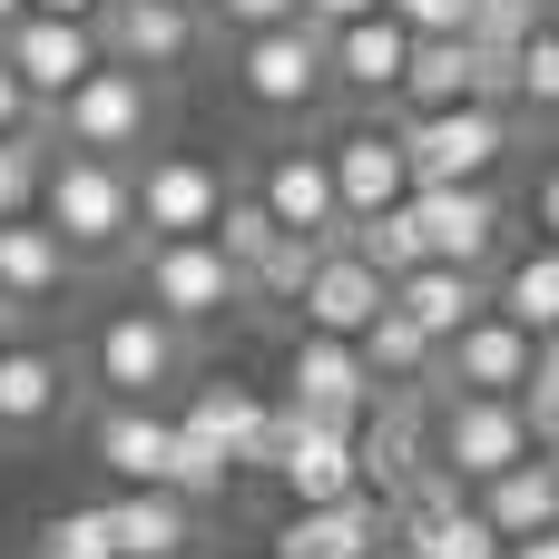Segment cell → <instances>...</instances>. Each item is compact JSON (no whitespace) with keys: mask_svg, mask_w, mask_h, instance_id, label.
I'll use <instances>...</instances> for the list:
<instances>
[{"mask_svg":"<svg viewBox=\"0 0 559 559\" xmlns=\"http://www.w3.org/2000/svg\"><path fill=\"white\" fill-rule=\"evenodd\" d=\"M0 59L20 69V88H29L39 108H59V98L98 69V29H88V20H59V10H20V20L0 29Z\"/></svg>","mask_w":559,"mask_h":559,"instance_id":"7c38bea8","label":"cell"},{"mask_svg":"<svg viewBox=\"0 0 559 559\" xmlns=\"http://www.w3.org/2000/svg\"><path fill=\"white\" fill-rule=\"evenodd\" d=\"M501 559H559V521H550V531H521V540H501Z\"/></svg>","mask_w":559,"mask_h":559,"instance_id":"b9f144b4","label":"cell"},{"mask_svg":"<svg viewBox=\"0 0 559 559\" xmlns=\"http://www.w3.org/2000/svg\"><path fill=\"white\" fill-rule=\"evenodd\" d=\"M403 167L413 187H472L511 157V108H481V98H452V108H403Z\"/></svg>","mask_w":559,"mask_h":559,"instance_id":"3957f363","label":"cell"},{"mask_svg":"<svg viewBox=\"0 0 559 559\" xmlns=\"http://www.w3.org/2000/svg\"><path fill=\"white\" fill-rule=\"evenodd\" d=\"M373 559H423V550L413 540H373Z\"/></svg>","mask_w":559,"mask_h":559,"instance_id":"bcb514c9","label":"cell"},{"mask_svg":"<svg viewBox=\"0 0 559 559\" xmlns=\"http://www.w3.org/2000/svg\"><path fill=\"white\" fill-rule=\"evenodd\" d=\"M383 305H393V285H383L344 236H334V246H314V275H305V295H295V314H305L314 334H364Z\"/></svg>","mask_w":559,"mask_h":559,"instance_id":"2e32d148","label":"cell"},{"mask_svg":"<svg viewBox=\"0 0 559 559\" xmlns=\"http://www.w3.org/2000/svg\"><path fill=\"white\" fill-rule=\"evenodd\" d=\"M29 559H118V540H108V501H88V511H49L39 540H29Z\"/></svg>","mask_w":559,"mask_h":559,"instance_id":"d6a6232c","label":"cell"},{"mask_svg":"<svg viewBox=\"0 0 559 559\" xmlns=\"http://www.w3.org/2000/svg\"><path fill=\"white\" fill-rule=\"evenodd\" d=\"M423 462H432V393H423V383H373V403H364V423H354V472H364V491L393 501Z\"/></svg>","mask_w":559,"mask_h":559,"instance_id":"ba28073f","label":"cell"},{"mask_svg":"<svg viewBox=\"0 0 559 559\" xmlns=\"http://www.w3.org/2000/svg\"><path fill=\"white\" fill-rule=\"evenodd\" d=\"M383 10H393L413 39H442V29H462V20H472V0H383Z\"/></svg>","mask_w":559,"mask_h":559,"instance_id":"f35d334b","label":"cell"},{"mask_svg":"<svg viewBox=\"0 0 559 559\" xmlns=\"http://www.w3.org/2000/svg\"><path fill=\"white\" fill-rule=\"evenodd\" d=\"M285 403H295L305 423H344V432H354L364 403H373V364H364V344L305 324V344L285 354Z\"/></svg>","mask_w":559,"mask_h":559,"instance_id":"8fae6325","label":"cell"},{"mask_svg":"<svg viewBox=\"0 0 559 559\" xmlns=\"http://www.w3.org/2000/svg\"><path fill=\"white\" fill-rule=\"evenodd\" d=\"M88 29H98V59L167 79V69H187V59H197L206 10H187V0H98V10H88Z\"/></svg>","mask_w":559,"mask_h":559,"instance_id":"30bf717a","label":"cell"},{"mask_svg":"<svg viewBox=\"0 0 559 559\" xmlns=\"http://www.w3.org/2000/svg\"><path fill=\"white\" fill-rule=\"evenodd\" d=\"M354 344H364L373 383H432V364H442V344H432V334H423V324H413L403 305H383V314H373V324H364Z\"/></svg>","mask_w":559,"mask_h":559,"instance_id":"83f0119b","label":"cell"},{"mask_svg":"<svg viewBox=\"0 0 559 559\" xmlns=\"http://www.w3.org/2000/svg\"><path fill=\"white\" fill-rule=\"evenodd\" d=\"M167 442H177V413H157V403H108L88 432L108 481H167Z\"/></svg>","mask_w":559,"mask_h":559,"instance_id":"cb8c5ba5","label":"cell"},{"mask_svg":"<svg viewBox=\"0 0 559 559\" xmlns=\"http://www.w3.org/2000/svg\"><path fill=\"white\" fill-rule=\"evenodd\" d=\"M403 108H452V98H472V39L462 29H442V39H413L403 49V88H393Z\"/></svg>","mask_w":559,"mask_h":559,"instance_id":"4316f807","label":"cell"},{"mask_svg":"<svg viewBox=\"0 0 559 559\" xmlns=\"http://www.w3.org/2000/svg\"><path fill=\"white\" fill-rule=\"evenodd\" d=\"M20 10H29V0H0V29H10V20H20Z\"/></svg>","mask_w":559,"mask_h":559,"instance_id":"7dc6e473","label":"cell"},{"mask_svg":"<svg viewBox=\"0 0 559 559\" xmlns=\"http://www.w3.org/2000/svg\"><path fill=\"white\" fill-rule=\"evenodd\" d=\"M29 10H59V20H88L98 0H29Z\"/></svg>","mask_w":559,"mask_h":559,"instance_id":"f6af8a7d","label":"cell"},{"mask_svg":"<svg viewBox=\"0 0 559 559\" xmlns=\"http://www.w3.org/2000/svg\"><path fill=\"white\" fill-rule=\"evenodd\" d=\"M531 383H550V393H559V324L540 334V354H531Z\"/></svg>","mask_w":559,"mask_h":559,"instance_id":"7bdbcfd3","label":"cell"},{"mask_svg":"<svg viewBox=\"0 0 559 559\" xmlns=\"http://www.w3.org/2000/svg\"><path fill=\"white\" fill-rule=\"evenodd\" d=\"M255 197H265V216H275L285 236H314V246L344 236V206H334V167H324V147H275L265 177H255Z\"/></svg>","mask_w":559,"mask_h":559,"instance_id":"9a60e30c","label":"cell"},{"mask_svg":"<svg viewBox=\"0 0 559 559\" xmlns=\"http://www.w3.org/2000/svg\"><path fill=\"white\" fill-rule=\"evenodd\" d=\"M472 501H481V521H491L501 540L550 531V521H559V481H550V462H540V452H531V462H511V472H491V481H472Z\"/></svg>","mask_w":559,"mask_h":559,"instance_id":"484cf974","label":"cell"},{"mask_svg":"<svg viewBox=\"0 0 559 559\" xmlns=\"http://www.w3.org/2000/svg\"><path fill=\"white\" fill-rule=\"evenodd\" d=\"M540 226H550V246H559V167L540 177Z\"/></svg>","mask_w":559,"mask_h":559,"instance_id":"ee69618b","label":"cell"},{"mask_svg":"<svg viewBox=\"0 0 559 559\" xmlns=\"http://www.w3.org/2000/svg\"><path fill=\"white\" fill-rule=\"evenodd\" d=\"M364 10H383V0H305L295 20H314V29H344V20H364Z\"/></svg>","mask_w":559,"mask_h":559,"instance_id":"60d3db41","label":"cell"},{"mask_svg":"<svg viewBox=\"0 0 559 559\" xmlns=\"http://www.w3.org/2000/svg\"><path fill=\"white\" fill-rule=\"evenodd\" d=\"M69 285H79V255L59 246V226H49L39 206L0 216V295H10L20 314H39V305H59Z\"/></svg>","mask_w":559,"mask_h":559,"instance_id":"e0dca14e","label":"cell"},{"mask_svg":"<svg viewBox=\"0 0 559 559\" xmlns=\"http://www.w3.org/2000/svg\"><path fill=\"white\" fill-rule=\"evenodd\" d=\"M324 167H334V206L344 216H373V206H403L413 197V167H403V138L393 128H344L334 147H324Z\"/></svg>","mask_w":559,"mask_h":559,"instance_id":"ffe728a7","label":"cell"},{"mask_svg":"<svg viewBox=\"0 0 559 559\" xmlns=\"http://www.w3.org/2000/svg\"><path fill=\"white\" fill-rule=\"evenodd\" d=\"M305 0H206V20H226V29H275V20H295Z\"/></svg>","mask_w":559,"mask_h":559,"instance_id":"ab89813d","label":"cell"},{"mask_svg":"<svg viewBox=\"0 0 559 559\" xmlns=\"http://www.w3.org/2000/svg\"><path fill=\"white\" fill-rule=\"evenodd\" d=\"M403 49H413V29H403L393 10H364V20H344V29H324V79H334L344 98H393V88H403Z\"/></svg>","mask_w":559,"mask_h":559,"instance_id":"d6986e66","label":"cell"},{"mask_svg":"<svg viewBox=\"0 0 559 559\" xmlns=\"http://www.w3.org/2000/svg\"><path fill=\"white\" fill-rule=\"evenodd\" d=\"M49 138H59V147H88V157H118V167L147 157V138H157V79L98 59V69L49 108Z\"/></svg>","mask_w":559,"mask_h":559,"instance_id":"7a4b0ae2","label":"cell"},{"mask_svg":"<svg viewBox=\"0 0 559 559\" xmlns=\"http://www.w3.org/2000/svg\"><path fill=\"white\" fill-rule=\"evenodd\" d=\"M206 236H216V255H226L236 275H255V265H265V246H275L285 226L265 216V197H236V187H226V206H216V226H206Z\"/></svg>","mask_w":559,"mask_h":559,"instance_id":"4dcf8cb0","label":"cell"},{"mask_svg":"<svg viewBox=\"0 0 559 559\" xmlns=\"http://www.w3.org/2000/svg\"><path fill=\"white\" fill-rule=\"evenodd\" d=\"M403 206H413V226H423V255H442V265H491V246H501V197H491V177H472V187H413Z\"/></svg>","mask_w":559,"mask_h":559,"instance_id":"5bb4252c","label":"cell"},{"mask_svg":"<svg viewBox=\"0 0 559 559\" xmlns=\"http://www.w3.org/2000/svg\"><path fill=\"white\" fill-rule=\"evenodd\" d=\"M373 540H393V511H383L373 491H354V501H305V511H285V531H275L265 559H373Z\"/></svg>","mask_w":559,"mask_h":559,"instance_id":"ac0fdd59","label":"cell"},{"mask_svg":"<svg viewBox=\"0 0 559 559\" xmlns=\"http://www.w3.org/2000/svg\"><path fill=\"white\" fill-rule=\"evenodd\" d=\"M187 10H206V0H187Z\"/></svg>","mask_w":559,"mask_h":559,"instance_id":"f907efd6","label":"cell"},{"mask_svg":"<svg viewBox=\"0 0 559 559\" xmlns=\"http://www.w3.org/2000/svg\"><path fill=\"white\" fill-rule=\"evenodd\" d=\"M138 275H147V305L167 314V324H226L236 305H246V275L216 255V236H147L138 246Z\"/></svg>","mask_w":559,"mask_h":559,"instance_id":"5b68a950","label":"cell"},{"mask_svg":"<svg viewBox=\"0 0 559 559\" xmlns=\"http://www.w3.org/2000/svg\"><path fill=\"white\" fill-rule=\"evenodd\" d=\"M236 88L275 118L314 108L334 79H324V29L314 20H275V29H236Z\"/></svg>","mask_w":559,"mask_h":559,"instance_id":"52a82bcc","label":"cell"},{"mask_svg":"<svg viewBox=\"0 0 559 559\" xmlns=\"http://www.w3.org/2000/svg\"><path fill=\"white\" fill-rule=\"evenodd\" d=\"M39 157H49V138H0V216H20L39 197Z\"/></svg>","mask_w":559,"mask_h":559,"instance_id":"8d00e7d4","label":"cell"},{"mask_svg":"<svg viewBox=\"0 0 559 559\" xmlns=\"http://www.w3.org/2000/svg\"><path fill=\"white\" fill-rule=\"evenodd\" d=\"M344 246L393 285V275H413L423 265V226H413V206H373V216H344Z\"/></svg>","mask_w":559,"mask_h":559,"instance_id":"f1b7e54d","label":"cell"},{"mask_svg":"<svg viewBox=\"0 0 559 559\" xmlns=\"http://www.w3.org/2000/svg\"><path fill=\"white\" fill-rule=\"evenodd\" d=\"M0 138H49V108L20 88V69L0 59Z\"/></svg>","mask_w":559,"mask_h":559,"instance_id":"74e56055","label":"cell"},{"mask_svg":"<svg viewBox=\"0 0 559 559\" xmlns=\"http://www.w3.org/2000/svg\"><path fill=\"white\" fill-rule=\"evenodd\" d=\"M265 481H285V501L305 511V501H354L364 491V472H354V432L344 423H305L295 413V432H285V452H275V472Z\"/></svg>","mask_w":559,"mask_h":559,"instance_id":"44dd1931","label":"cell"},{"mask_svg":"<svg viewBox=\"0 0 559 559\" xmlns=\"http://www.w3.org/2000/svg\"><path fill=\"white\" fill-rule=\"evenodd\" d=\"M531 423H521V393H442L432 403V462L452 481H491L511 462H531Z\"/></svg>","mask_w":559,"mask_h":559,"instance_id":"8992f818","label":"cell"},{"mask_svg":"<svg viewBox=\"0 0 559 559\" xmlns=\"http://www.w3.org/2000/svg\"><path fill=\"white\" fill-rule=\"evenodd\" d=\"M49 226H59V246L79 255V265H118V255H138L147 236H138V197H128V167L118 157H88V147H49L39 157V197H29Z\"/></svg>","mask_w":559,"mask_h":559,"instance_id":"6da1fadb","label":"cell"},{"mask_svg":"<svg viewBox=\"0 0 559 559\" xmlns=\"http://www.w3.org/2000/svg\"><path fill=\"white\" fill-rule=\"evenodd\" d=\"M128 197H138V236H206L226 206V167L157 147V157H128Z\"/></svg>","mask_w":559,"mask_h":559,"instance_id":"9c48e42d","label":"cell"},{"mask_svg":"<svg viewBox=\"0 0 559 559\" xmlns=\"http://www.w3.org/2000/svg\"><path fill=\"white\" fill-rule=\"evenodd\" d=\"M531 29H540V0H472V20H462V39L491 49V59H521Z\"/></svg>","mask_w":559,"mask_h":559,"instance_id":"836d02e7","label":"cell"},{"mask_svg":"<svg viewBox=\"0 0 559 559\" xmlns=\"http://www.w3.org/2000/svg\"><path fill=\"white\" fill-rule=\"evenodd\" d=\"M108 540H118V559H187L197 501H177L167 481H128V491L108 501Z\"/></svg>","mask_w":559,"mask_h":559,"instance_id":"7402d4cb","label":"cell"},{"mask_svg":"<svg viewBox=\"0 0 559 559\" xmlns=\"http://www.w3.org/2000/svg\"><path fill=\"white\" fill-rule=\"evenodd\" d=\"M511 108H531V118H559V29H550V20L521 39V79H511Z\"/></svg>","mask_w":559,"mask_h":559,"instance_id":"e575fe53","label":"cell"},{"mask_svg":"<svg viewBox=\"0 0 559 559\" xmlns=\"http://www.w3.org/2000/svg\"><path fill=\"white\" fill-rule=\"evenodd\" d=\"M226 481H236V462H226L206 432H187V423H177V442H167V491H177V501H216Z\"/></svg>","mask_w":559,"mask_h":559,"instance_id":"1f68e13d","label":"cell"},{"mask_svg":"<svg viewBox=\"0 0 559 559\" xmlns=\"http://www.w3.org/2000/svg\"><path fill=\"white\" fill-rule=\"evenodd\" d=\"M177 373H187V324H167L157 305H118L88 334V383L108 403H157Z\"/></svg>","mask_w":559,"mask_h":559,"instance_id":"277c9868","label":"cell"},{"mask_svg":"<svg viewBox=\"0 0 559 559\" xmlns=\"http://www.w3.org/2000/svg\"><path fill=\"white\" fill-rule=\"evenodd\" d=\"M540 462H550V481H559V442H540Z\"/></svg>","mask_w":559,"mask_h":559,"instance_id":"c3c4849f","label":"cell"},{"mask_svg":"<svg viewBox=\"0 0 559 559\" xmlns=\"http://www.w3.org/2000/svg\"><path fill=\"white\" fill-rule=\"evenodd\" d=\"M305 275H314V236H275V246H265V265L246 275V295L295 305V295H305Z\"/></svg>","mask_w":559,"mask_h":559,"instance_id":"d590c367","label":"cell"},{"mask_svg":"<svg viewBox=\"0 0 559 559\" xmlns=\"http://www.w3.org/2000/svg\"><path fill=\"white\" fill-rule=\"evenodd\" d=\"M531 354H540V334L511 324L501 305H481V314L442 344L432 383H442V393H521V383H531Z\"/></svg>","mask_w":559,"mask_h":559,"instance_id":"4fadbf2b","label":"cell"},{"mask_svg":"<svg viewBox=\"0 0 559 559\" xmlns=\"http://www.w3.org/2000/svg\"><path fill=\"white\" fill-rule=\"evenodd\" d=\"M511 324H531V334H550L559 324V246H540V255H521L511 275H501V295H491Z\"/></svg>","mask_w":559,"mask_h":559,"instance_id":"f546056e","label":"cell"},{"mask_svg":"<svg viewBox=\"0 0 559 559\" xmlns=\"http://www.w3.org/2000/svg\"><path fill=\"white\" fill-rule=\"evenodd\" d=\"M69 413V364L49 344L0 334V432H49Z\"/></svg>","mask_w":559,"mask_h":559,"instance_id":"603a6c76","label":"cell"},{"mask_svg":"<svg viewBox=\"0 0 559 559\" xmlns=\"http://www.w3.org/2000/svg\"><path fill=\"white\" fill-rule=\"evenodd\" d=\"M540 20H550V29H559V0H540Z\"/></svg>","mask_w":559,"mask_h":559,"instance_id":"681fc988","label":"cell"},{"mask_svg":"<svg viewBox=\"0 0 559 559\" xmlns=\"http://www.w3.org/2000/svg\"><path fill=\"white\" fill-rule=\"evenodd\" d=\"M393 305H403L432 344H452V334H462L491 295H481V265H442V255H423L413 275H393Z\"/></svg>","mask_w":559,"mask_h":559,"instance_id":"d4e9b609","label":"cell"}]
</instances>
